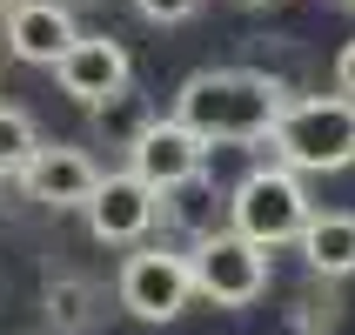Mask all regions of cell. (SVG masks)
<instances>
[{"label": "cell", "mask_w": 355, "mask_h": 335, "mask_svg": "<svg viewBox=\"0 0 355 335\" xmlns=\"http://www.w3.org/2000/svg\"><path fill=\"white\" fill-rule=\"evenodd\" d=\"M288 80L261 74V67H195V74L175 87V108L188 128H195L208 148H255L268 141V128L288 108Z\"/></svg>", "instance_id": "1"}, {"label": "cell", "mask_w": 355, "mask_h": 335, "mask_svg": "<svg viewBox=\"0 0 355 335\" xmlns=\"http://www.w3.org/2000/svg\"><path fill=\"white\" fill-rule=\"evenodd\" d=\"M268 155L295 175H342L355 168V101L349 94H295L268 128Z\"/></svg>", "instance_id": "2"}, {"label": "cell", "mask_w": 355, "mask_h": 335, "mask_svg": "<svg viewBox=\"0 0 355 335\" xmlns=\"http://www.w3.org/2000/svg\"><path fill=\"white\" fill-rule=\"evenodd\" d=\"M309 215H315L309 181H302L288 161H275V155L255 161V168L228 188V228L261 241V248H288V241L309 228Z\"/></svg>", "instance_id": "3"}, {"label": "cell", "mask_w": 355, "mask_h": 335, "mask_svg": "<svg viewBox=\"0 0 355 335\" xmlns=\"http://www.w3.org/2000/svg\"><path fill=\"white\" fill-rule=\"evenodd\" d=\"M188 275H195V295H208L215 309H255L268 295V248L235 228H215L188 241Z\"/></svg>", "instance_id": "4"}, {"label": "cell", "mask_w": 355, "mask_h": 335, "mask_svg": "<svg viewBox=\"0 0 355 335\" xmlns=\"http://www.w3.org/2000/svg\"><path fill=\"white\" fill-rule=\"evenodd\" d=\"M114 302L135 322H175L181 309L195 302L188 248H155V241L128 248V261H121V275H114Z\"/></svg>", "instance_id": "5"}, {"label": "cell", "mask_w": 355, "mask_h": 335, "mask_svg": "<svg viewBox=\"0 0 355 335\" xmlns=\"http://www.w3.org/2000/svg\"><path fill=\"white\" fill-rule=\"evenodd\" d=\"M80 215H87V235H94L101 248H141L148 228L161 221V188H148L135 168H121V175L94 181V195H87Z\"/></svg>", "instance_id": "6"}, {"label": "cell", "mask_w": 355, "mask_h": 335, "mask_svg": "<svg viewBox=\"0 0 355 335\" xmlns=\"http://www.w3.org/2000/svg\"><path fill=\"white\" fill-rule=\"evenodd\" d=\"M128 168H135L148 188H181V181H195V175H208V141L188 128L181 114H155L148 128H141V141L128 148Z\"/></svg>", "instance_id": "7"}, {"label": "cell", "mask_w": 355, "mask_h": 335, "mask_svg": "<svg viewBox=\"0 0 355 335\" xmlns=\"http://www.w3.org/2000/svg\"><path fill=\"white\" fill-rule=\"evenodd\" d=\"M54 80H60V94L74 101V108H101L107 94L135 87V60H128V47L114 34H80L54 60Z\"/></svg>", "instance_id": "8"}, {"label": "cell", "mask_w": 355, "mask_h": 335, "mask_svg": "<svg viewBox=\"0 0 355 335\" xmlns=\"http://www.w3.org/2000/svg\"><path fill=\"white\" fill-rule=\"evenodd\" d=\"M94 155L87 148H74V141H40L34 161L20 168V188H27V201H40V208H87V195H94Z\"/></svg>", "instance_id": "9"}, {"label": "cell", "mask_w": 355, "mask_h": 335, "mask_svg": "<svg viewBox=\"0 0 355 335\" xmlns=\"http://www.w3.org/2000/svg\"><path fill=\"white\" fill-rule=\"evenodd\" d=\"M0 27H7V54L27 60V67H54L80 40V20H74L67 0H27V7H14Z\"/></svg>", "instance_id": "10"}, {"label": "cell", "mask_w": 355, "mask_h": 335, "mask_svg": "<svg viewBox=\"0 0 355 335\" xmlns=\"http://www.w3.org/2000/svg\"><path fill=\"white\" fill-rule=\"evenodd\" d=\"M295 248L315 282H349L355 275V208H315L309 228L295 235Z\"/></svg>", "instance_id": "11"}, {"label": "cell", "mask_w": 355, "mask_h": 335, "mask_svg": "<svg viewBox=\"0 0 355 335\" xmlns=\"http://www.w3.org/2000/svg\"><path fill=\"white\" fill-rule=\"evenodd\" d=\"M47 322H54V335H94L107 322V289L87 275H54L47 282Z\"/></svg>", "instance_id": "12"}, {"label": "cell", "mask_w": 355, "mask_h": 335, "mask_svg": "<svg viewBox=\"0 0 355 335\" xmlns=\"http://www.w3.org/2000/svg\"><path fill=\"white\" fill-rule=\"evenodd\" d=\"M161 215L175 221L188 241H201V235H215V228H228V195H215L208 175H195V181H181V188L161 195Z\"/></svg>", "instance_id": "13"}, {"label": "cell", "mask_w": 355, "mask_h": 335, "mask_svg": "<svg viewBox=\"0 0 355 335\" xmlns=\"http://www.w3.org/2000/svg\"><path fill=\"white\" fill-rule=\"evenodd\" d=\"M87 114H94V141H107V148H135L141 128L155 121V108H148V94L121 87V94H107L101 108H87Z\"/></svg>", "instance_id": "14"}, {"label": "cell", "mask_w": 355, "mask_h": 335, "mask_svg": "<svg viewBox=\"0 0 355 335\" xmlns=\"http://www.w3.org/2000/svg\"><path fill=\"white\" fill-rule=\"evenodd\" d=\"M40 148V128L27 108H14V101H0V181H20V168L34 161Z\"/></svg>", "instance_id": "15"}, {"label": "cell", "mask_w": 355, "mask_h": 335, "mask_svg": "<svg viewBox=\"0 0 355 335\" xmlns=\"http://www.w3.org/2000/svg\"><path fill=\"white\" fill-rule=\"evenodd\" d=\"M336 289H329V282H322V295L315 289H309V295H295V309H288V329H302V335H329L336 329Z\"/></svg>", "instance_id": "16"}, {"label": "cell", "mask_w": 355, "mask_h": 335, "mask_svg": "<svg viewBox=\"0 0 355 335\" xmlns=\"http://www.w3.org/2000/svg\"><path fill=\"white\" fill-rule=\"evenodd\" d=\"M135 14L148 20V27H181V20L201 14V0H135Z\"/></svg>", "instance_id": "17"}, {"label": "cell", "mask_w": 355, "mask_h": 335, "mask_svg": "<svg viewBox=\"0 0 355 335\" xmlns=\"http://www.w3.org/2000/svg\"><path fill=\"white\" fill-rule=\"evenodd\" d=\"M336 94H349V101H355V34L342 40V54H336Z\"/></svg>", "instance_id": "18"}, {"label": "cell", "mask_w": 355, "mask_h": 335, "mask_svg": "<svg viewBox=\"0 0 355 335\" xmlns=\"http://www.w3.org/2000/svg\"><path fill=\"white\" fill-rule=\"evenodd\" d=\"M14 7H27V0H0V20H7V14H14Z\"/></svg>", "instance_id": "19"}, {"label": "cell", "mask_w": 355, "mask_h": 335, "mask_svg": "<svg viewBox=\"0 0 355 335\" xmlns=\"http://www.w3.org/2000/svg\"><path fill=\"white\" fill-rule=\"evenodd\" d=\"M241 7H288V0H241Z\"/></svg>", "instance_id": "20"}, {"label": "cell", "mask_w": 355, "mask_h": 335, "mask_svg": "<svg viewBox=\"0 0 355 335\" xmlns=\"http://www.w3.org/2000/svg\"><path fill=\"white\" fill-rule=\"evenodd\" d=\"M342 7H355V0H342Z\"/></svg>", "instance_id": "21"}]
</instances>
